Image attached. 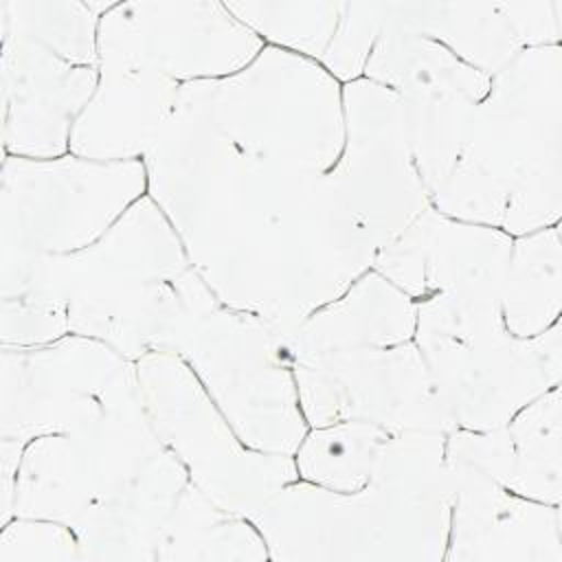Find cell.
<instances>
[{"mask_svg":"<svg viewBox=\"0 0 562 562\" xmlns=\"http://www.w3.org/2000/svg\"><path fill=\"white\" fill-rule=\"evenodd\" d=\"M263 562L268 544L250 518L231 514L187 483L158 542L156 562Z\"/></svg>","mask_w":562,"mask_h":562,"instance_id":"obj_21","label":"cell"},{"mask_svg":"<svg viewBox=\"0 0 562 562\" xmlns=\"http://www.w3.org/2000/svg\"><path fill=\"white\" fill-rule=\"evenodd\" d=\"M147 193L143 160L97 162L59 158H2L0 268L68 255L99 239Z\"/></svg>","mask_w":562,"mask_h":562,"instance_id":"obj_9","label":"cell"},{"mask_svg":"<svg viewBox=\"0 0 562 562\" xmlns=\"http://www.w3.org/2000/svg\"><path fill=\"white\" fill-rule=\"evenodd\" d=\"M345 145L336 162L342 195L378 250L424 209L430 193L415 167L393 90L367 77L342 83Z\"/></svg>","mask_w":562,"mask_h":562,"instance_id":"obj_14","label":"cell"},{"mask_svg":"<svg viewBox=\"0 0 562 562\" xmlns=\"http://www.w3.org/2000/svg\"><path fill=\"white\" fill-rule=\"evenodd\" d=\"M501 318L516 338H536L560 323L562 237L560 224L512 239L501 285Z\"/></svg>","mask_w":562,"mask_h":562,"instance_id":"obj_20","label":"cell"},{"mask_svg":"<svg viewBox=\"0 0 562 562\" xmlns=\"http://www.w3.org/2000/svg\"><path fill=\"white\" fill-rule=\"evenodd\" d=\"M178 356L246 446L296 452L310 426L283 329L220 303L193 327Z\"/></svg>","mask_w":562,"mask_h":562,"instance_id":"obj_11","label":"cell"},{"mask_svg":"<svg viewBox=\"0 0 562 562\" xmlns=\"http://www.w3.org/2000/svg\"><path fill=\"white\" fill-rule=\"evenodd\" d=\"M134 364L158 439L217 507L252 520L299 479L292 457L252 450L237 437L178 353L154 351Z\"/></svg>","mask_w":562,"mask_h":562,"instance_id":"obj_10","label":"cell"},{"mask_svg":"<svg viewBox=\"0 0 562 562\" xmlns=\"http://www.w3.org/2000/svg\"><path fill=\"white\" fill-rule=\"evenodd\" d=\"M452 487L443 562H562V505L507 490L446 435Z\"/></svg>","mask_w":562,"mask_h":562,"instance_id":"obj_15","label":"cell"},{"mask_svg":"<svg viewBox=\"0 0 562 562\" xmlns=\"http://www.w3.org/2000/svg\"><path fill=\"white\" fill-rule=\"evenodd\" d=\"M415 342L452 428L492 430L562 384V327L512 336L498 299L428 294L415 301Z\"/></svg>","mask_w":562,"mask_h":562,"instance_id":"obj_7","label":"cell"},{"mask_svg":"<svg viewBox=\"0 0 562 562\" xmlns=\"http://www.w3.org/2000/svg\"><path fill=\"white\" fill-rule=\"evenodd\" d=\"M285 342L307 426L452 430L415 342V301L380 272L307 314Z\"/></svg>","mask_w":562,"mask_h":562,"instance_id":"obj_4","label":"cell"},{"mask_svg":"<svg viewBox=\"0 0 562 562\" xmlns=\"http://www.w3.org/2000/svg\"><path fill=\"white\" fill-rule=\"evenodd\" d=\"M226 9L266 46L327 68L351 29V0H228Z\"/></svg>","mask_w":562,"mask_h":562,"instance_id":"obj_22","label":"cell"},{"mask_svg":"<svg viewBox=\"0 0 562 562\" xmlns=\"http://www.w3.org/2000/svg\"><path fill=\"white\" fill-rule=\"evenodd\" d=\"M362 77L393 90L415 167L432 200L459 158L492 77L443 44L393 22L386 2Z\"/></svg>","mask_w":562,"mask_h":562,"instance_id":"obj_12","label":"cell"},{"mask_svg":"<svg viewBox=\"0 0 562 562\" xmlns=\"http://www.w3.org/2000/svg\"><path fill=\"white\" fill-rule=\"evenodd\" d=\"M263 42L217 0H112L99 18V64L173 81H213L246 68Z\"/></svg>","mask_w":562,"mask_h":562,"instance_id":"obj_13","label":"cell"},{"mask_svg":"<svg viewBox=\"0 0 562 562\" xmlns=\"http://www.w3.org/2000/svg\"><path fill=\"white\" fill-rule=\"evenodd\" d=\"M143 162L147 193L226 307L288 334L371 270L378 246L336 162L233 138L180 92Z\"/></svg>","mask_w":562,"mask_h":562,"instance_id":"obj_1","label":"cell"},{"mask_svg":"<svg viewBox=\"0 0 562 562\" xmlns=\"http://www.w3.org/2000/svg\"><path fill=\"white\" fill-rule=\"evenodd\" d=\"M503 432V485L520 496L562 505V384L522 406Z\"/></svg>","mask_w":562,"mask_h":562,"instance_id":"obj_23","label":"cell"},{"mask_svg":"<svg viewBox=\"0 0 562 562\" xmlns=\"http://www.w3.org/2000/svg\"><path fill=\"white\" fill-rule=\"evenodd\" d=\"M2 149L22 158L70 154V132L99 81V66L75 64L44 44L0 31Z\"/></svg>","mask_w":562,"mask_h":562,"instance_id":"obj_17","label":"cell"},{"mask_svg":"<svg viewBox=\"0 0 562 562\" xmlns=\"http://www.w3.org/2000/svg\"><path fill=\"white\" fill-rule=\"evenodd\" d=\"M430 202L448 217L509 237L560 224L562 44L522 48L492 77Z\"/></svg>","mask_w":562,"mask_h":562,"instance_id":"obj_6","label":"cell"},{"mask_svg":"<svg viewBox=\"0 0 562 562\" xmlns=\"http://www.w3.org/2000/svg\"><path fill=\"white\" fill-rule=\"evenodd\" d=\"M386 13L487 77L503 70L522 48H531L533 18L527 0L386 2Z\"/></svg>","mask_w":562,"mask_h":562,"instance_id":"obj_19","label":"cell"},{"mask_svg":"<svg viewBox=\"0 0 562 562\" xmlns=\"http://www.w3.org/2000/svg\"><path fill=\"white\" fill-rule=\"evenodd\" d=\"M512 239L498 228L448 217L430 204L375 252L371 270L413 301L435 292L501 299Z\"/></svg>","mask_w":562,"mask_h":562,"instance_id":"obj_16","label":"cell"},{"mask_svg":"<svg viewBox=\"0 0 562 562\" xmlns=\"http://www.w3.org/2000/svg\"><path fill=\"white\" fill-rule=\"evenodd\" d=\"M446 435L391 432L369 483L356 492L288 483L252 518L270 560L443 562L452 505Z\"/></svg>","mask_w":562,"mask_h":562,"instance_id":"obj_5","label":"cell"},{"mask_svg":"<svg viewBox=\"0 0 562 562\" xmlns=\"http://www.w3.org/2000/svg\"><path fill=\"white\" fill-rule=\"evenodd\" d=\"M0 290L66 307L70 334L101 340L132 362L178 353L220 305L149 193L90 246L0 268Z\"/></svg>","mask_w":562,"mask_h":562,"instance_id":"obj_3","label":"cell"},{"mask_svg":"<svg viewBox=\"0 0 562 562\" xmlns=\"http://www.w3.org/2000/svg\"><path fill=\"white\" fill-rule=\"evenodd\" d=\"M140 397L136 364L101 340L66 334L44 345H0V507L29 441L77 430Z\"/></svg>","mask_w":562,"mask_h":562,"instance_id":"obj_8","label":"cell"},{"mask_svg":"<svg viewBox=\"0 0 562 562\" xmlns=\"http://www.w3.org/2000/svg\"><path fill=\"white\" fill-rule=\"evenodd\" d=\"M112 0H0V31L26 35L57 55L99 66V18Z\"/></svg>","mask_w":562,"mask_h":562,"instance_id":"obj_25","label":"cell"},{"mask_svg":"<svg viewBox=\"0 0 562 562\" xmlns=\"http://www.w3.org/2000/svg\"><path fill=\"white\" fill-rule=\"evenodd\" d=\"M180 83L143 68L99 64V81L70 132V154L97 162L145 160L173 114Z\"/></svg>","mask_w":562,"mask_h":562,"instance_id":"obj_18","label":"cell"},{"mask_svg":"<svg viewBox=\"0 0 562 562\" xmlns=\"http://www.w3.org/2000/svg\"><path fill=\"white\" fill-rule=\"evenodd\" d=\"M187 483L140 397L77 430L29 441L0 525L13 516L57 520L75 531L81 560L156 562Z\"/></svg>","mask_w":562,"mask_h":562,"instance_id":"obj_2","label":"cell"},{"mask_svg":"<svg viewBox=\"0 0 562 562\" xmlns=\"http://www.w3.org/2000/svg\"><path fill=\"white\" fill-rule=\"evenodd\" d=\"M0 527V562L81 560L79 540L75 531L64 522L13 516Z\"/></svg>","mask_w":562,"mask_h":562,"instance_id":"obj_26","label":"cell"},{"mask_svg":"<svg viewBox=\"0 0 562 562\" xmlns=\"http://www.w3.org/2000/svg\"><path fill=\"white\" fill-rule=\"evenodd\" d=\"M391 432L367 422L310 426L292 454L301 481L334 492H356L373 474L382 443Z\"/></svg>","mask_w":562,"mask_h":562,"instance_id":"obj_24","label":"cell"}]
</instances>
